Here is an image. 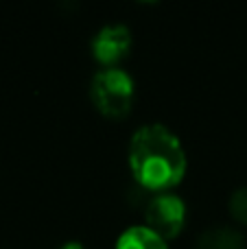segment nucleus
Listing matches in <instances>:
<instances>
[{
  "label": "nucleus",
  "mask_w": 247,
  "mask_h": 249,
  "mask_svg": "<svg viewBox=\"0 0 247 249\" xmlns=\"http://www.w3.org/2000/svg\"><path fill=\"white\" fill-rule=\"evenodd\" d=\"M186 151L179 138L160 123L142 124L129 140V168L151 193H171L186 175Z\"/></svg>",
  "instance_id": "obj_1"
},
{
  "label": "nucleus",
  "mask_w": 247,
  "mask_h": 249,
  "mask_svg": "<svg viewBox=\"0 0 247 249\" xmlns=\"http://www.w3.org/2000/svg\"><path fill=\"white\" fill-rule=\"evenodd\" d=\"M136 96V83L121 66L103 68L92 77L90 99L94 107L107 118H125L131 112Z\"/></svg>",
  "instance_id": "obj_2"
},
{
  "label": "nucleus",
  "mask_w": 247,
  "mask_h": 249,
  "mask_svg": "<svg viewBox=\"0 0 247 249\" xmlns=\"http://www.w3.org/2000/svg\"><path fill=\"white\" fill-rule=\"evenodd\" d=\"M147 228L164 241L182 234L186 225V203L175 193H158L147 206Z\"/></svg>",
  "instance_id": "obj_3"
},
{
  "label": "nucleus",
  "mask_w": 247,
  "mask_h": 249,
  "mask_svg": "<svg viewBox=\"0 0 247 249\" xmlns=\"http://www.w3.org/2000/svg\"><path fill=\"white\" fill-rule=\"evenodd\" d=\"M131 51V31L125 24H105L92 37V53L103 68H114Z\"/></svg>",
  "instance_id": "obj_4"
},
{
  "label": "nucleus",
  "mask_w": 247,
  "mask_h": 249,
  "mask_svg": "<svg viewBox=\"0 0 247 249\" xmlns=\"http://www.w3.org/2000/svg\"><path fill=\"white\" fill-rule=\"evenodd\" d=\"M116 249H169V245L147 225H131L118 236Z\"/></svg>",
  "instance_id": "obj_5"
},
{
  "label": "nucleus",
  "mask_w": 247,
  "mask_h": 249,
  "mask_svg": "<svg viewBox=\"0 0 247 249\" xmlns=\"http://www.w3.org/2000/svg\"><path fill=\"white\" fill-rule=\"evenodd\" d=\"M197 249H247L245 247V238L239 230L234 228H219L206 230L197 241Z\"/></svg>",
  "instance_id": "obj_6"
},
{
  "label": "nucleus",
  "mask_w": 247,
  "mask_h": 249,
  "mask_svg": "<svg viewBox=\"0 0 247 249\" xmlns=\"http://www.w3.org/2000/svg\"><path fill=\"white\" fill-rule=\"evenodd\" d=\"M228 206H230V214L234 216V221H239L241 225H247V188L234 190Z\"/></svg>",
  "instance_id": "obj_7"
},
{
  "label": "nucleus",
  "mask_w": 247,
  "mask_h": 249,
  "mask_svg": "<svg viewBox=\"0 0 247 249\" xmlns=\"http://www.w3.org/2000/svg\"><path fill=\"white\" fill-rule=\"evenodd\" d=\"M59 249H86L81 245V243H77V241H72V243H66V245H61Z\"/></svg>",
  "instance_id": "obj_8"
}]
</instances>
